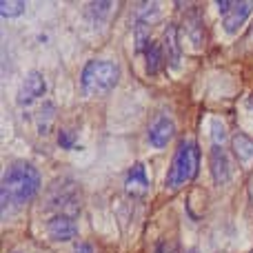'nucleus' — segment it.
I'll return each instance as SVG.
<instances>
[{
    "label": "nucleus",
    "mask_w": 253,
    "mask_h": 253,
    "mask_svg": "<svg viewBox=\"0 0 253 253\" xmlns=\"http://www.w3.org/2000/svg\"><path fill=\"white\" fill-rule=\"evenodd\" d=\"M40 191V173L29 162H13L7 167L2 175L0 187V200H2V215H7L9 209L27 205L34 200V196Z\"/></svg>",
    "instance_id": "nucleus-1"
},
{
    "label": "nucleus",
    "mask_w": 253,
    "mask_h": 253,
    "mask_svg": "<svg viewBox=\"0 0 253 253\" xmlns=\"http://www.w3.org/2000/svg\"><path fill=\"white\" fill-rule=\"evenodd\" d=\"M198 165H200V149L193 140H182L178 144L173 153V160H171V167L167 171V180L165 184L169 189H180L187 182H191L198 173Z\"/></svg>",
    "instance_id": "nucleus-2"
},
{
    "label": "nucleus",
    "mask_w": 253,
    "mask_h": 253,
    "mask_svg": "<svg viewBox=\"0 0 253 253\" xmlns=\"http://www.w3.org/2000/svg\"><path fill=\"white\" fill-rule=\"evenodd\" d=\"M120 80V67L111 60H89L80 76V84L87 96H107Z\"/></svg>",
    "instance_id": "nucleus-3"
},
{
    "label": "nucleus",
    "mask_w": 253,
    "mask_h": 253,
    "mask_svg": "<svg viewBox=\"0 0 253 253\" xmlns=\"http://www.w3.org/2000/svg\"><path fill=\"white\" fill-rule=\"evenodd\" d=\"M44 91H47V83H44L42 74H40V71H29V74L25 76V80H22L20 89H18L16 102L20 107H29L31 102L42 98Z\"/></svg>",
    "instance_id": "nucleus-4"
},
{
    "label": "nucleus",
    "mask_w": 253,
    "mask_h": 253,
    "mask_svg": "<svg viewBox=\"0 0 253 253\" xmlns=\"http://www.w3.org/2000/svg\"><path fill=\"white\" fill-rule=\"evenodd\" d=\"M175 135V125L173 120L169 118L167 114H160L151 120L149 125V131H147V138H149V144L156 149H162L171 142V138Z\"/></svg>",
    "instance_id": "nucleus-5"
},
{
    "label": "nucleus",
    "mask_w": 253,
    "mask_h": 253,
    "mask_svg": "<svg viewBox=\"0 0 253 253\" xmlns=\"http://www.w3.org/2000/svg\"><path fill=\"white\" fill-rule=\"evenodd\" d=\"M47 233H49V238L56 242H69L78 236V222H76L74 215L56 213L47 222Z\"/></svg>",
    "instance_id": "nucleus-6"
},
{
    "label": "nucleus",
    "mask_w": 253,
    "mask_h": 253,
    "mask_svg": "<svg viewBox=\"0 0 253 253\" xmlns=\"http://www.w3.org/2000/svg\"><path fill=\"white\" fill-rule=\"evenodd\" d=\"M209 162H211V175H213V182L218 184H227L229 178H231V162H229V156L224 151L222 144H213L209 153Z\"/></svg>",
    "instance_id": "nucleus-7"
},
{
    "label": "nucleus",
    "mask_w": 253,
    "mask_h": 253,
    "mask_svg": "<svg viewBox=\"0 0 253 253\" xmlns=\"http://www.w3.org/2000/svg\"><path fill=\"white\" fill-rule=\"evenodd\" d=\"M162 53H165V65L171 69H178L180 60H182V51H180V38H178V27L167 25L165 34H162Z\"/></svg>",
    "instance_id": "nucleus-8"
},
{
    "label": "nucleus",
    "mask_w": 253,
    "mask_h": 253,
    "mask_svg": "<svg viewBox=\"0 0 253 253\" xmlns=\"http://www.w3.org/2000/svg\"><path fill=\"white\" fill-rule=\"evenodd\" d=\"M125 189L131 198H144L149 193V178H147V171H144L142 162H135L129 169L126 180H125Z\"/></svg>",
    "instance_id": "nucleus-9"
},
{
    "label": "nucleus",
    "mask_w": 253,
    "mask_h": 253,
    "mask_svg": "<svg viewBox=\"0 0 253 253\" xmlns=\"http://www.w3.org/2000/svg\"><path fill=\"white\" fill-rule=\"evenodd\" d=\"M251 11H253V2H251V0L236 2V4H233V9L227 13V16H224V20H222L224 31H227V34H238V31H240V27L247 22V18L251 16Z\"/></svg>",
    "instance_id": "nucleus-10"
},
{
    "label": "nucleus",
    "mask_w": 253,
    "mask_h": 253,
    "mask_svg": "<svg viewBox=\"0 0 253 253\" xmlns=\"http://www.w3.org/2000/svg\"><path fill=\"white\" fill-rule=\"evenodd\" d=\"M184 31L191 38V42L196 47H200L205 42V22H202V16L196 7H191L187 13H184Z\"/></svg>",
    "instance_id": "nucleus-11"
},
{
    "label": "nucleus",
    "mask_w": 253,
    "mask_h": 253,
    "mask_svg": "<svg viewBox=\"0 0 253 253\" xmlns=\"http://www.w3.org/2000/svg\"><path fill=\"white\" fill-rule=\"evenodd\" d=\"M162 65H165V53H162V44L160 42H151L144 51V69L149 76L160 74Z\"/></svg>",
    "instance_id": "nucleus-12"
},
{
    "label": "nucleus",
    "mask_w": 253,
    "mask_h": 253,
    "mask_svg": "<svg viewBox=\"0 0 253 253\" xmlns=\"http://www.w3.org/2000/svg\"><path fill=\"white\" fill-rule=\"evenodd\" d=\"M231 144H233V153H236V158L240 162H247L253 158V138H249V135L236 133L231 140Z\"/></svg>",
    "instance_id": "nucleus-13"
},
{
    "label": "nucleus",
    "mask_w": 253,
    "mask_h": 253,
    "mask_svg": "<svg viewBox=\"0 0 253 253\" xmlns=\"http://www.w3.org/2000/svg\"><path fill=\"white\" fill-rule=\"evenodd\" d=\"M53 120H56V107H53V102H44V105L40 107L38 116H36V123H38V133L40 135H47L49 131H51V126H53Z\"/></svg>",
    "instance_id": "nucleus-14"
},
{
    "label": "nucleus",
    "mask_w": 253,
    "mask_h": 253,
    "mask_svg": "<svg viewBox=\"0 0 253 253\" xmlns=\"http://www.w3.org/2000/svg\"><path fill=\"white\" fill-rule=\"evenodd\" d=\"M149 34H151V25L142 20H135L133 25V40H135V51H147V47L151 44L149 40Z\"/></svg>",
    "instance_id": "nucleus-15"
},
{
    "label": "nucleus",
    "mask_w": 253,
    "mask_h": 253,
    "mask_svg": "<svg viewBox=\"0 0 253 253\" xmlns=\"http://www.w3.org/2000/svg\"><path fill=\"white\" fill-rule=\"evenodd\" d=\"M111 9H114V2H91L87 4V16L93 22V27H96V22H102L109 16Z\"/></svg>",
    "instance_id": "nucleus-16"
},
{
    "label": "nucleus",
    "mask_w": 253,
    "mask_h": 253,
    "mask_svg": "<svg viewBox=\"0 0 253 253\" xmlns=\"http://www.w3.org/2000/svg\"><path fill=\"white\" fill-rule=\"evenodd\" d=\"M25 11V2H20V0H2L0 2V13H2V18H16L20 16V13Z\"/></svg>",
    "instance_id": "nucleus-17"
},
{
    "label": "nucleus",
    "mask_w": 253,
    "mask_h": 253,
    "mask_svg": "<svg viewBox=\"0 0 253 253\" xmlns=\"http://www.w3.org/2000/svg\"><path fill=\"white\" fill-rule=\"evenodd\" d=\"M158 16H160L158 2H149V4H140V11H138V18H135V20H142V22H149V25H151L153 20H158Z\"/></svg>",
    "instance_id": "nucleus-18"
},
{
    "label": "nucleus",
    "mask_w": 253,
    "mask_h": 253,
    "mask_svg": "<svg viewBox=\"0 0 253 253\" xmlns=\"http://www.w3.org/2000/svg\"><path fill=\"white\" fill-rule=\"evenodd\" d=\"M58 144L62 149H74L76 147V133L69 129H60L58 131Z\"/></svg>",
    "instance_id": "nucleus-19"
},
{
    "label": "nucleus",
    "mask_w": 253,
    "mask_h": 253,
    "mask_svg": "<svg viewBox=\"0 0 253 253\" xmlns=\"http://www.w3.org/2000/svg\"><path fill=\"white\" fill-rule=\"evenodd\" d=\"M211 135H213V144H222L227 133H224V125L220 120H211Z\"/></svg>",
    "instance_id": "nucleus-20"
},
{
    "label": "nucleus",
    "mask_w": 253,
    "mask_h": 253,
    "mask_svg": "<svg viewBox=\"0 0 253 253\" xmlns=\"http://www.w3.org/2000/svg\"><path fill=\"white\" fill-rule=\"evenodd\" d=\"M156 253H180V251H178V247H175L173 242H160Z\"/></svg>",
    "instance_id": "nucleus-21"
},
{
    "label": "nucleus",
    "mask_w": 253,
    "mask_h": 253,
    "mask_svg": "<svg viewBox=\"0 0 253 253\" xmlns=\"http://www.w3.org/2000/svg\"><path fill=\"white\" fill-rule=\"evenodd\" d=\"M233 4H236V2H231V0H218V2H215V7H218V11L222 13V16H227V13L233 9Z\"/></svg>",
    "instance_id": "nucleus-22"
},
{
    "label": "nucleus",
    "mask_w": 253,
    "mask_h": 253,
    "mask_svg": "<svg viewBox=\"0 0 253 253\" xmlns=\"http://www.w3.org/2000/svg\"><path fill=\"white\" fill-rule=\"evenodd\" d=\"M74 253H96V251H93V247L89 245V242H76Z\"/></svg>",
    "instance_id": "nucleus-23"
},
{
    "label": "nucleus",
    "mask_w": 253,
    "mask_h": 253,
    "mask_svg": "<svg viewBox=\"0 0 253 253\" xmlns=\"http://www.w3.org/2000/svg\"><path fill=\"white\" fill-rule=\"evenodd\" d=\"M247 105H249V109L253 111V96H249V100H247Z\"/></svg>",
    "instance_id": "nucleus-24"
},
{
    "label": "nucleus",
    "mask_w": 253,
    "mask_h": 253,
    "mask_svg": "<svg viewBox=\"0 0 253 253\" xmlns=\"http://www.w3.org/2000/svg\"><path fill=\"white\" fill-rule=\"evenodd\" d=\"M251 34H253V27H251Z\"/></svg>",
    "instance_id": "nucleus-25"
},
{
    "label": "nucleus",
    "mask_w": 253,
    "mask_h": 253,
    "mask_svg": "<svg viewBox=\"0 0 253 253\" xmlns=\"http://www.w3.org/2000/svg\"><path fill=\"white\" fill-rule=\"evenodd\" d=\"M191 253H196V251H191Z\"/></svg>",
    "instance_id": "nucleus-26"
},
{
    "label": "nucleus",
    "mask_w": 253,
    "mask_h": 253,
    "mask_svg": "<svg viewBox=\"0 0 253 253\" xmlns=\"http://www.w3.org/2000/svg\"><path fill=\"white\" fill-rule=\"evenodd\" d=\"M16 253H18V251H16Z\"/></svg>",
    "instance_id": "nucleus-27"
}]
</instances>
